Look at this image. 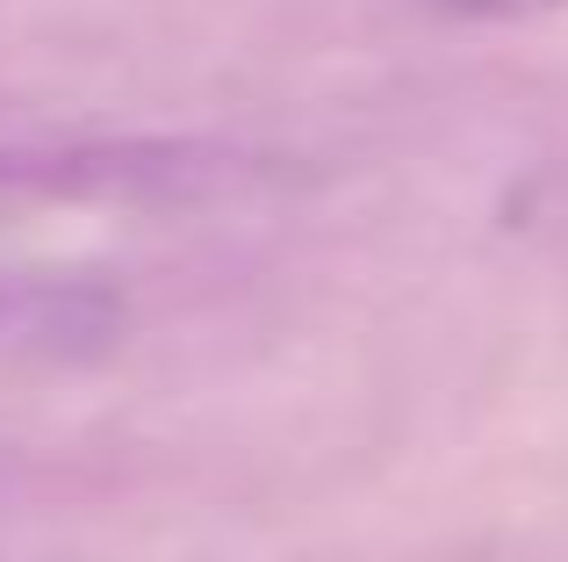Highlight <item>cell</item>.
Segmentation results:
<instances>
[{
  "instance_id": "1",
  "label": "cell",
  "mask_w": 568,
  "mask_h": 562,
  "mask_svg": "<svg viewBox=\"0 0 568 562\" xmlns=\"http://www.w3.org/2000/svg\"><path fill=\"white\" fill-rule=\"evenodd\" d=\"M252 181V159L202 138H80L0 152V195L87 210H194Z\"/></svg>"
},
{
  "instance_id": "2",
  "label": "cell",
  "mask_w": 568,
  "mask_h": 562,
  "mask_svg": "<svg viewBox=\"0 0 568 562\" xmlns=\"http://www.w3.org/2000/svg\"><path fill=\"white\" fill-rule=\"evenodd\" d=\"M130 324L123 289L94 274H0V353L8 361H87Z\"/></svg>"
}]
</instances>
